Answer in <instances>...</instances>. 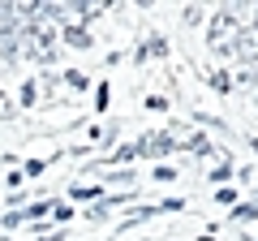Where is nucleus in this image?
<instances>
[{"instance_id":"f257e3e1","label":"nucleus","mask_w":258,"mask_h":241,"mask_svg":"<svg viewBox=\"0 0 258 241\" xmlns=\"http://www.w3.org/2000/svg\"><path fill=\"white\" fill-rule=\"evenodd\" d=\"M237 35H241V22H237V13H232V9L215 13V18H211V26H207V43H211L215 52H232Z\"/></svg>"},{"instance_id":"f03ea898","label":"nucleus","mask_w":258,"mask_h":241,"mask_svg":"<svg viewBox=\"0 0 258 241\" xmlns=\"http://www.w3.org/2000/svg\"><path fill=\"white\" fill-rule=\"evenodd\" d=\"M228 56H241L245 65H258V35L254 30H241L237 35V43H232V52Z\"/></svg>"},{"instance_id":"7ed1b4c3","label":"nucleus","mask_w":258,"mask_h":241,"mask_svg":"<svg viewBox=\"0 0 258 241\" xmlns=\"http://www.w3.org/2000/svg\"><path fill=\"white\" fill-rule=\"evenodd\" d=\"M176 147H181V142H172V138H168V134H151V138H142L138 142V155H168V151H176Z\"/></svg>"},{"instance_id":"20e7f679","label":"nucleus","mask_w":258,"mask_h":241,"mask_svg":"<svg viewBox=\"0 0 258 241\" xmlns=\"http://www.w3.org/2000/svg\"><path fill=\"white\" fill-rule=\"evenodd\" d=\"M64 43L82 52V47H91V30H86V26H78V22H74V26H64Z\"/></svg>"},{"instance_id":"39448f33","label":"nucleus","mask_w":258,"mask_h":241,"mask_svg":"<svg viewBox=\"0 0 258 241\" xmlns=\"http://www.w3.org/2000/svg\"><path fill=\"white\" fill-rule=\"evenodd\" d=\"M151 215H159V207H134V211L120 220V232L125 228H134V224H142V220H151Z\"/></svg>"},{"instance_id":"423d86ee","label":"nucleus","mask_w":258,"mask_h":241,"mask_svg":"<svg viewBox=\"0 0 258 241\" xmlns=\"http://www.w3.org/2000/svg\"><path fill=\"white\" fill-rule=\"evenodd\" d=\"M116 203H120V198H95L91 211H86V220H108V211H112Z\"/></svg>"},{"instance_id":"0eeeda50","label":"nucleus","mask_w":258,"mask_h":241,"mask_svg":"<svg viewBox=\"0 0 258 241\" xmlns=\"http://www.w3.org/2000/svg\"><path fill=\"white\" fill-rule=\"evenodd\" d=\"M64 82L74 86V91H86V74H78V69H64Z\"/></svg>"},{"instance_id":"6e6552de","label":"nucleus","mask_w":258,"mask_h":241,"mask_svg":"<svg viewBox=\"0 0 258 241\" xmlns=\"http://www.w3.org/2000/svg\"><path fill=\"white\" fill-rule=\"evenodd\" d=\"M47 211H56V207H52V203H35V207H30L26 215H22V220H43Z\"/></svg>"},{"instance_id":"1a4fd4ad","label":"nucleus","mask_w":258,"mask_h":241,"mask_svg":"<svg viewBox=\"0 0 258 241\" xmlns=\"http://www.w3.org/2000/svg\"><path fill=\"white\" fill-rule=\"evenodd\" d=\"M224 176H232V159H228V155H224V164L211 172V181H215V186H224Z\"/></svg>"},{"instance_id":"9d476101","label":"nucleus","mask_w":258,"mask_h":241,"mask_svg":"<svg viewBox=\"0 0 258 241\" xmlns=\"http://www.w3.org/2000/svg\"><path fill=\"white\" fill-rule=\"evenodd\" d=\"M13 112H18V108H13V99H9V95H5V91H0V120H9Z\"/></svg>"},{"instance_id":"9b49d317","label":"nucleus","mask_w":258,"mask_h":241,"mask_svg":"<svg viewBox=\"0 0 258 241\" xmlns=\"http://www.w3.org/2000/svg\"><path fill=\"white\" fill-rule=\"evenodd\" d=\"M232 82H237V78H228V74H215V78H211L215 91H232Z\"/></svg>"},{"instance_id":"f8f14e48","label":"nucleus","mask_w":258,"mask_h":241,"mask_svg":"<svg viewBox=\"0 0 258 241\" xmlns=\"http://www.w3.org/2000/svg\"><path fill=\"white\" fill-rule=\"evenodd\" d=\"M155 181H176V168H168V164H155Z\"/></svg>"},{"instance_id":"ddd939ff","label":"nucleus","mask_w":258,"mask_h":241,"mask_svg":"<svg viewBox=\"0 0 258 241\" xmlns=\"http://www.w3.org/2000/svg\"><path fill=\"white\" fill-rule=\"evenodd\" d=\"M181 22H185V26H194V22H203V9H194V5H189V9L181 13Z\"/></svg>"},{"instance_id":"4468645a","label":"nucleus","mask_w":258,"mask_h":241,"mask_svg":"<svg viewBox=\"0 0 258 241\" xmlns=\"http://www.w3.org/2000/svg\"><path fill=\"white\" fill-rule=\"evenodd\" d=\"M22 103H26V108L35 103V82H26V86H22Z\"/></svg>"},{"instance_id":"2eb2a0df","label":"nucleus","mask_w":258,"mask_h":241,"mask_svg":"<svg viewBox=\"0 0 258 241\" xmlns=\"http://www.w3.org/2000/svg\"><path fill=\"white\" fill-rule=\"evenodd\" d=\"M69 194H74V198H95V190H91V186H74Z\"/></svg>"},{"instance_id":"dca6fc26","label":"nucleus","mask_w":258,"mask_h":241,"mask_svg":"<svg viewBox=\"0 0 258 241\" xmlns=\"http://www.w3.org/2000/svg\"><path fill=\"white\" fill-rule=\"evenodd\" d=\"M254 35H258V5H254Z\"/></svg>"},{"instance_id":"f3484780","label":"nucleus","mask_w":258,"mask_h":241,"mask_svg":"<svg viewBox=\"0 0 258 241\" xmlns=\"http://www.w3.org/2000/svg\"><path fill=\"white\" fill-rule=\"evenodd\" d=\"M249 147H254V151H258V138H254V142H249Z\"/></svg>"},{"instance_id":"a211bd4d","label":"nucleus","mask_w":258,"mask_h":241,"mask_svg":"<svg viewBox=\"0 0 258 241\" xmlns=\"http://www.w3.org/2000/svg\"><path fill=\"white\" fill-rule=\"evenodd\" d=\"M198 241H215V237H198Z\"/></svg>"},{"instance_id":"6ab92c4d","label":"nucleus","mask_w":258,"mask_h":241,"mask_svg":"<svg viewBox=\"0 0 258 241\" xmlns=\"http://www.w3.org/2000/svg\"><path fill=\"white\" fill-rule=\"evenodd\" d=\"M254 99H258V86H254Z\"/></svg>"}]
</instances>
